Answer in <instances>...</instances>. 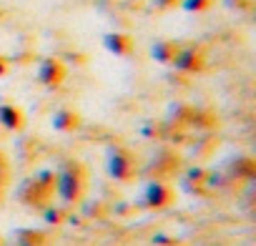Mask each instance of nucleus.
Listing matches in <instances>:
<instances>
[{
    "label": "nucleus",
    "mask_w": 256,
    "mask_h": 246,
    "mask_svg": "<svg viewBox=\"0 0 256 246\" xmlns=\"http://www.w3.org/2000/svg\"><path fill=\"white\" fill-rule=\"evenodd\" d=\"M88 191V168L80 161H66L56 171V194L63 204H78L83 201Z\"/></svg>",
    "instance_id": "1"
},
{
    "label": "nucleus",
    "mask_w": 256,
    "mask_h": 246,
    "mask_svg": "<svg viewBox=\"0 0 256 246\" xmlns=\"http://www.w3.org/2000/svg\"><path fill=\"white\" fill-rule=\"evenodd\" d=\"M56 196V171L46 168V171H38L36 176L26 178L16 194V198L23 204V206H30V208H38L43 211Z\"/></svg>",
    "instance_id": "2"
},
{
    "label": "nucleus",
    "mask_w": 256,
    "mask_h": 246,
    "mask_svg": "<svg viewBox=\"0 0 256 246\" xmlns=\"http://www.w3.org/2000/svg\"><path fill=\"white\" fill-rule=\"evenodd\" d=\"M108 174L116 178V181H131L136 174H138V164H136V156L123 148V146H116L108 151Z\"/></svg>",
    "instance_id": "3"
},
{
    "label": "nucleus",
    "mask_w": 256,
    "mask_h": 246,
    "mask_svg": "<svg viewBox=\"0 0 256 246\" xmlns=\"http://www.w3.org/2000/svg\"><path fill=\"white\" fill-rule=\"evenodd\" d=\"M174 198H176V191L166 181H148L144 194H141V204L146 208H156V211L168 208L174 204Z\"/></svg>",
    "instance_id": "4"
},
{
    "label": "nucleus",
    "mask_w": 256,
    "mask_h": 246,
    "mask_svg": "<svg viewBox=\"0 0 256 246\" xmlns=\"http://www.w3.org/2000/svg\"><path fill=\"white\" fill-rule=\"evenodd\" d=\"M176 70H184V73H198L206 68V50L201 46H181L174 63H171Z\"/></svg>",
    "instance_id": "5"
},
{
    "label": "nucleus",
    "mask_w": 256,
    "mask_h": 246,
    "mask_svg": "<svg viewBox=\"0 0 256 246\" xmlns=\"http://www.w3.org/2000/svg\"><path fill=\"white\" fill-rule=\"evenodd\" d=\"M66 76H68V68H66V63H63V60H58V58H43V60H40V66H38L36 80H38L40 86H46V88L56 90V88H60V86H63Z\"/></svg>",
    "instance_id": "6"
},
{
    "label": "nucleus",
    "mask_w": 256,
    "mask_h": 246,
    "mask_svg": "<svg viewBox=\"0 0 256 246\" xmlns=\"http://www.w3.org/2000/svg\"><path fill=\"white\" fill-rule=\"evenodd\" d=\"M0 126H3L6 131H23L26 128V113L20 106L16 103H6V100H0Z\"/></svg>",
    "instance_id": "7"
},
{
    "label": "nucleus",
    "mask_w": 256,
    "mask_h": 246,
    "mask_svg": "<svg viewBox=\"0 0 256 246\" xmlns=\"http://www.w3.org/2000/svg\"><path fill=\"white\" fill-rule=\"evenodd\" d=\"M80 113L73 110V108H58L53 113V128L60 131V134H73L80 128Z\"/></svg>",
    "instance_id": "8"
},
{
    "label": "nucleus",
    "mask_w": 256,
    "mask_h": 246,
    "mask_svg": "<svg viewBox=\"0 0 256 246\" xmlns=\"http://www.w3.org/2000/svg\"><path fill=\"white\" fill-rule=\"evenodd\" d=\"M103 46L113 56H131L134 48H136L134 38L128 33H108V36H103Z\"/></svg>",
    "instance_id": "9"
},
{
    "label": "nucleus",
    "mask_w": 256,
    "mask_h": 246,
    "mask_svg": "<svg viewBox=\"0 0 256 246\" xmlns=\"http://www.w3.org/2000/svg\"><path fill=\"white\" fill-rule=\"evenodd\" d=\"M178 48H181V43H176V40H156V43L151 46V58H154L156 63L171 66L174 58H176V53H178Z\"/></svg>",
    "instance_id": "10"
},
{
    "label": "nucleus",
    "mask_w": 256,
    "mask_h": 246,
    "mask_svg": "<svg viewBox=\"0 0 256 246\" xmlns=\"http://www.w3.org/2000/svg\"><path fill=\"white\" fill-rule=\"evenodd\" d=\"M46 234L33 228H18L13 234V246H46Z\"/></svg>",
    "instance_id": "11"
},
{
    "label": "nucleus",
    "mask_w": 256,
    "mask_h": 246,
    "mask_svg": "<svg viewBox=\"0 0 256 246\" xmlns=\"http://www.w3.org/2000/svg\"><path fill=\"white\" fill-rule=\"evenodd\" d=\"M254 176V161L248 156H236L228 161V178H251Z\"/></svg>",
    "instance_id": "12"
},
{
    "label": "nucleus",
    "mask_w": 256,
    "mask_h": 246,
    "mask_svg": "<svg viewBox=\"0 0 256 246\" xmlns=\"http://www.w3.org/2000/svg\"><path fill=\"white\" fill-rule=\"evenodd\" d=\"M43 218H46V224H63L66 221V211L63 208H56L53 204H48L46 208H43Z\"/></svg>",
    "instance_id": "13"
},
{
    "label": "nucleus",
    "mask_w": 256,
    "mask_h": 246,
    "mask_svg": "<svg viewBox=\"0 0 256 246\" xmlns=\"http://www.w3.org/2000/svg\"><path fill=\"white\" fill-rule=\"evenodd\" d=\"M214 6V0H181V8L188 13H204Z\"/></svg>",
    "instance_id": "14"
},
{
    "label": "nucleus",
    "mask_w": 256,
    "mask_h": 246,
    "mask_svg": "<svg viewBox=\"0 0 256 246\" xmlns=\"http://www.w3.org/2000/svg\"><path fill=\"white\" fill-rule=\"evenodd\" d=\"M154 6H156V10H171V8L181 6V0H154Z\"/></svg>",
    "instance_id": "15"
},
{
    "label": "nucleus",
    "mask_w": 256,
    "mask_h": 246,
    "mask_svg": "<svg viewBox=\"0 0 256 246\" xmlns=\"http://www.w3.org/2000/svg\"><path fill=\"white\" fill-rule=\"evenodd\" d=\"M6 191H8V174H0V204L6 198Z\"/></svg>",
    "instance_id": "16"
},
{
    "label": "nucleus",
    "mask_w": 256,
    "mask_h": 246,
    "mask_svg": "<svg viewBox=\"0 0 256 246\" xmlns=\"http://www.w3.org/2000/svg\"><path fill=\"white\" fill-rule=\"evenodd\" d=\"M8 68H10V63H8V58H3V56H0V78H3V76L8 73Z\"/></svg>",
    "instance_id": "17"
}]
</instances>
